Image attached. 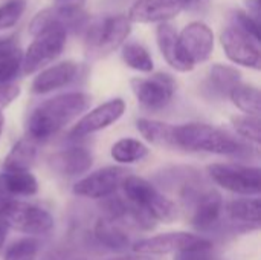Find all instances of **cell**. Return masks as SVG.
I'll return each instance as SVG.
<instances>
[{
    "instance_id": "1",
    "label": "cell",
    "mask_w": 261,
    "mask_h": 260,
    "mask_svg": "<svg viewBox=\"0 0 261 260\" xmlns=\"http://www.w3.org/2000/svg\"><path fill=\"white\" fill-rule=\"evenodd\" d=\"M92 104V97L83 92L61 93L40 103L29 115L26 130L32 141H44L67 127Z\"/></svg>"
},
{
    "instance_id": "2",
    "label": "cell",
    "mask_w": 261,
    "mask_h": 260,
    "mask_svg": "<svg viewBox=\"0 0 261 260\" xmlns=\"http://www.w3.org/2000/svg\"><path fill=\"white\" fill-rule=\"evenodd\" d=\"M176 147L190 152H206L214 155H240L246 146L228 132L205 124L188 123L176 126Z\"/></svg>"
},
{
    "instance_id": "3",
    "label": "cell",
    "mask_w": 261,
    "mask_h": 260,
    "mask_svg": "<svg viewBox=\"0 0 261 260\" xmlns=\"http://www.w3.org/2000/svg\"><path fill=\"white\" fill-rule=\"evenodd\" d=\"M124 198L154 222L171 224L179 216L177 205L164 196L151 182L144 178L128 175L121 185Z\"/></svg>"
},
{
    "instance_id": "4",
    "label": "cell",
    "mask_w": 261,
    "mask_h": 260,
    "mask_svg": "<svg viewBox=\"0 0 261 260\" xmlns=\"http://www.w3.org/2000/svg\"><path fill=\"white\" fill-rule=\"evenodd\" d=\"M66 38L67 29L60 21H52L43 31L35 34L21 60L23 74L29 75L38 72L58 58L66 46Z\"/></svg>"
},
{
    "instance_id": "5",
    "label": "cell",
    "mask_w": 261,
    "mask_h": 260,
    "mask_svg": "<svg viewBox=\"0 0 261 260\" xmlns=\"http://www.w3.org/2000/svg\"><path fill=\"white\" fill-rule=\"evenodd\" d=\"M0 222L6 228L31 236L47 234L54 228V218L41 207L9 198L0 213Z\"/></svg>"
},
{
    "instance_id": "6",
    "label": "cell",
    "mask_w": 261,
    "mask_h": 260,
    "mask_svg": "<svg viewBox=\"0 0 261 260\" xmlns=\"http://www.w3.org/2000/svg\"><path fill=\"white\" fill-rule=\"evenodd\" d=\"M182 202L190 211V224L199 231H210L220 224L223 215V199L211 188L202 190L197 187H185Z\"/></svg>"
},
{
    "instance_id": "7",
    "label": "cell",
    "mask_w": 261,
    "mask_h": 260,
    "mask_svg": "<svg viewBox=\"0 0 261 260\" xmlns=\"http://www.w3.org/2000/svg\"><path fill=\"white\" fill-rule=\"evenodd\" d=\"M130 31L132 21L125 15H110L87 29L86 49L93 57H104L122 46Z\"/></svg>"
},
{
    "instance_id": "8",
    "label": "cell",
    "mask_w": 261,
    "mask_h": 260,
    "mask_svg": "<svg viewBox=\"0 0 261 260\" xmlns=\"http://www.w3.org/2000/svg\"><path fill=\"white\" fill-rule=\"evenodd\" d=\"M211 179L222 188L242 195L258 196L261 192V170L258 167L240 164H211L208 166Z\"/></svg>"
},
{
    "instance_id": "9",
    "label": "cell",
    "mask_w": 261,
    "mask_h": 260,
    "mask_svg": "<svg viewBox=\"0 0 261 260\" xmlns=\"http://www.w3.org/2000/svg\"><path fill=\"white\" fill-rule=\"evenodd\" d=\"M208 247H213V242L205 239L203 236L184 233V231H174V233H165V234H158L153 238L142 239L133 245V251L136 254L161 256V254H170V253L177 254L182 251L208 248Z\"/></svg>"
},
{
    "instance_id": "10",
    "label": "cell",
    "mask_w": 261,
    "mask_h": 260,
    "mask_svg": "<svg viewBox=\"0 0 261 260\" xmlns=\"http://www.w3.org/2000/svg\"><path fill=\"white\" fill-rule=\"evenodd\" d=\"M136 100L150 110L167 107L174 95L176 81L168 74H154L150 78H133L130 81Z\"/></svg>"
},
{
    "instance_id": "11",
    "label": "cell",
    "mask_w": 261,
    "mask_h": 260,
    "mask_svg": "<svg viewBox=\"0 0 261 260\" xmlns=\"http://www.w3.org/2000/svg\"><path fill=\"white\" fill-rule=\"evenodd\" d=\"M128 173V170L116 166L99 169L80 179L73 185V193L81 198L106 199L109 196H113L121 188Z\"/></svg>"
},
{
    "instance_id": "12",
    "label": "cell",
    "mask_w": 261,
    "mask_h": 260,
    "mask_svg": "<svg viewBox=\"0 0 261 260\" xmlns=\"http://www.w3.org/2000/svg\"><path fill=\"white\" fill-rule=\"evenodd\" d=\"M220 43L226 57L245 67L258 70L261 66V54L258 41L245 34L232 23L226 26L220 34Z\"/></svg>"
},
{
    "instance_id": "13",
    "label": "cell",
    "mask_w": 261,
    "mask_h": 260,
    "mask_svg": "<svg viewBox=\"0 0 261 260\" xmlns=\"http://www.w3.org/2000/svg\"><path fill=\"white\" fill-rule=\"evenodd\" d=\"M179 43L193 66L205 63L214 51V34L202 21H193L179 34Z\"/></svg>"
},
{
    "instance_id": "14",
    "label": "cell",
    "mask_w": 261,
    "mask_h": 260,
    "mask_svg": "<svg viewBox=\"0 0 261 260\" xmlns=\"http://www.w3.org/2000/svg\"><path fill=\"white\" fill-rule=\"evenodd\" d=\"M124 110H125V103L121 98L110 100L92 109L81 120H78V123L70 130V136L83 138L95 132H99L102 129H107L124 115Z\"/></svg>"
},
{
    "instance_id": "15",
    "label": "cell",
    "mask_w": 261,
    "mask_h": 260,
    "mask_svg": "<svg viewBox=\"0 0 261 260\" xmlns=\"http://www.w3.org/2000/svg\"><path fill=\"white\" fill-rule=\"evenodd\" d=\"M185 5V0H136L127 18L138 23H167L174 18Z\"/></svg>"
},
{
    "instance_id": "16",
    "label": "cell",
    "mask_w": 261,
    "mask_h": 260,
    "mask_svg": "<svg viewBox=\"0 0 261 260\" xmlns=\"http://www.w3.org/2000/svg\"><path fill=\"white\" fill-rule=\"evenodd\" d=\"M156 41L159 46L161 54L164 55L165 61L179 72H190L194 69V66L190 63V60L185 57L180 43H179V34L176 28L170 23H159L156 29Z\"/></svg>"
},
{
    "instance_id": "17",
    "label": "cell",
    "mask_w": 261,
    "mask_h": 260,
    "mask_svg": "<svg viewBox=\"0 0 261 260\" xmlns=\"http://www.w3.org/2000/svg\"><path fill=\"white\" fill-rule=\"evenodd\" d=\"M261 204L258 198H243L231 201L223 207V213L237 231H254L260 228Z\"/></svg>"
},
{
    "instance_id": "18",
    "label": "cell",
    "mask_w": 261,
    "mask_h": 260,
    "mask_svg": "<svg viewBox=\"0 0 261 260\" xmlns=\"http://www.w3.org/2000/svg\"><path fill=\"white\" fill-rule=\"evenodd\" d=\"M78 74V66L73 61H61L44 70H40L31 84L32 93L41 95L67 86L75 80Z\"/></svg>"
},
{
    "instance_id": "19",
    "label": "cell",
    "mask_w": 261,
    "mask_h": 260,
    "mask_svg": "<svg viewBox=\"0 0 261 260\" xmlns=\"http://www.w3.org/2000/svg\"><path fill=\"white\" fill-rule=\"evenodd\" d=\"M54 170L64 176H78L92 166V153L84 147H69L55 153L50 159Z\"/></svg>"
},
{
    "instance_id": "20",
    "label": "cell",
    "mask_w": 261,
    "mask_h": 260,
    "mask_svg": "<svg viewBox=\"0 0 261 260\" xmlns=\"http://www.w3.org/2000/svg\"><path fill=\"white\" fill-rule=\"evenodd\" d=\"M38 192V182L31 172H3L0 173V193L9 198L34 196Z\"/></svg>"
},
{
    "instance_id": "21",
    "label": "cell",
    "mask_w": 261,
    "mask_h": 260,
    "mask_svg": "<svg viewBox=\"0 0 261 260\" xmlns=\"http://www.w3.org/2000/svg\"><path fill=\"white\" fill-rule=\"evenodd\" d=\"M136 127L139 133L151 144L159 147H170L176 149V126L148 120V118H139L136 121Z\"/></svg>"
},
{
    "instance_id": "22",
    "label": "cell",
    "mask_w": 261,
    "mask_h": 260,
    "mask_svg": "<svg viewBox=\"0 0 261 260\" xmlns=\"http://www.w3.org/2000/svg\"><path fill=\"white\" fill-rule=\"evenodd\" d=\"M37 156L35 141L31 138H23L14 144L11 152L3 161L5 172H29Z\"/></svg>"
},
{
    "instance_id": "23",
    "label": "cell",
    "mask_w": 261,
    "mask_h": 260,
    "mask_svg": "<svg viewBox=\"0 0 261 260\" xmlns=\"http://www.w3.org/2000/svg\"><path fill=\"white\" fill-rule=\"evenodd\" d=\"M208 83L216 93L222 97H229L231 90L242 83V74L231 66L214 64L210 70Z\"/></svg>"
},
{
    "instance_id": "24",
    "label": "cell",
    "mask_w": 261,
    "mask_h": 260,
    "mask_svg": "<svg viewBox=\"0 0 261 260\" xmlns=\"http://www.w3.org/2000/svg\"><path fill=\"white\" fill-rule=\"evenodd\" d=\"M95 238L96 241L107 247L109 250H125L130 245L128 236L121 230V227L116 225V222L110 219H99L98 224L95 225Z\"/></svg>"
},
{
    "instance_id": "25",
    "label": "cell",
    "mask_w": 261,
    "mask_h": 260,
    "mask_svg": "<svg viewBox=\"0 0 261 260\" xmlns=\"http://www.w3.org/2000/svg\"><path fill=\"white\" fill-rule=\"evenodd\" d=\"M112 158L119 164H133L142 161L148 155V147L135 138H122L112 146Z\"/></svg>"
},
{
    "instance_id": "26",
    "label": "cell",
    "mask_w": 261,
    "mask_h": 260,
    "mask_svg": "<svg viewBox=\"0 0 261 260\" xmlns=\"http://www.w3.org/2000/svg\"><path fill=\"white\" fill-rule=\"evenodd\" d=\"M231 101L234 106H237L242 112L251 116H260L261 110V97L258 87L240 83L236 86L229 93Z\"/></svg>"
},
{
    "instance_id": "27",
    "label": "cell",
    "mask_w": 261,
    "mask_h": 260,
    "mask_svg": "<svg viewBox=\"0 0 261 260\" xmlns=\"http://www.w3.org/2000/svg\"><path fill=\"white\" fill-rule=\"evenodd\" d=\"M84 5L86 0H54L50 9L57 21L67 29V26H75L84 20Z\"/></svg>"
},
{
    "instance_id": "28",
    "label": "cell",
    "mask_w": 261,
    "mask_h": 260,
    "mask_svg": "<svg viewBox=\"0 0 261 260\" xmlns=\"http://www.w3.org/2000/svg\"><path fill=\"white\" fill-rule=\"evenodd\" d=\"M121 57L128 67L139 72H151L154 67L150 52L136 41L124 43L121 48Z\"/></svg>"
},
{
    "instance_id": "29",
    "label": "cell",
    "mask_w": 261,
    "mask_h": 260,
    "mask_svg": "<svg viewBox=\"0 0 261 260\" xmlns=\"http://www.w3.org/2000/svg\"><path fill=\"white\" fill-rule=\"evenodd\" d=\"M232 127L239 135L249 139L251 143L260 144L261 143V127L260 116H251V115H239L231 118Z\"/></svg>"
},
{
    "instance_id": "30",
    "label": "cell",
    "mask_w": 261,
    "mask_h": 260,
    "mask_svg": "<svg viewBox=\"0 0 261 260\" xmlns=\"http://www.w3.org/2000/svg\"><path fill=\"white\" fill-rule=\"evenodd\" d=\"M21 60L23 54L18 48L0 57V84H6L17 77L18 70L21 69Z\"/></svg>"
},
{
    "instance_id": "31",
    "label": "cell",
    "mask_w": 261,
    "mask_h": 260,
    "mask_svg": "<svg viewBox=\"0 0 261 260\" xmlns=\"http://www.w3.org/2000/svg\"><path fill=\"white\" fill-rule=\"evenodd\" d=\"M38 244L34 239H20L14 242L5 254V260H35Z\"/></svg>"
},
{
    "instance_id": "32",
    "label": "cell",
    "mask_w": 261,
    "mask_h": 260,
    "mask_svg": "<svg viewBox=\"0 0 261 260\" xmlns=\"http://www.w3.org/2000/svg\"><path fill=\"white\" fill-rule=\"evenodd\" d=\"M24 8H26L24 0H9L8 3L2 5L0 6V31L9 29L14 25H17V21L24 12Z\"/></svg>"
},
{
    "instance_id": "33",
    "label": "cell",
    "mask_w": 261,
    "mask_h": 260,
    "mask_svg": "<svg viewBox=\"0 0 261 260\" xmlns=\"http://www.w3.org/2000/svg\"><path fill=\"white\" fill-rule=\"evenodd\" d=\"M232 25L237 26L245 34H248L249 37H252L255 41L260 43V26H258V21L255 18H252L246 11H242V9L236 11L234 12V18H232Z\"/></svg>"
},
{
    "instance_id": "34",
    "label": "cell",
    "mask_w": 261,
    "mask_h": 260,
    "mask_svg": "<svg viewBox=\"0 0 261 260\" xmlns=\"http://www.w3.org/2000/svg\"><path fill=\"white\" fill-rule=\"evenodd\" d=\"M52 21H57V18H55L52 9H43V11L37 12V14L32 17L31 23H29V34H32V35L38 34V32L43 31L46 26H49Z\"/></svg>"
},
{
    "instance_id": "35",
    "label": "cell",
    "mask_w": 261,
    "mask_h": 260,
    "mask_svg": "<svg viewBox=\"0 0 261 260\" xmlns=\"http://www.w3.org/2000/svg\"><path fill=\"white\" fill-rule=\"evenodd\" d=\"M20 95V87L12 83L0 84V113Z\"/></svg>"
},
{
    "instance_id": "36",
    "label": "cell",
    "mask_w": 261,
    "mask_h": 260,
    "mask_svg": "<svg viewBox=\"0 0 261 260\" xmlns=\"http://www.w3.org/2000/svg\"><path fill=\"white\" fill-rule=\"evenodd\" d=\"M213 247L208 248H197V250H188L177 253L174 260H213Z\"/></svg>"
},
{
    "instance_id": "37",
    "label": "cell",
    "mask_w": 261,
    "mask_h": 260,
    "mask_svg": "<svg viewBox=\"0 0 261 260\" xmlns=\"http://www.w3.org/2000/svg\"><path fill=\"white\" fill-rule=\"evenodd\" d=\"M15 38L14 37H5V38H0V57L11 52L12 49H15Z\"/></svg>"
},
{
    "instance_id": "38",
    "label": "cell",
    "mask_w": 261,
    "mask_h": 260,
    "mask_svg": "<svg viewBox=\"0 0 261 260\" xmlns=\"http://www.w3.org/2000/svg\"><path fill=\"white\" fill-rule=\"evenodd\" d=\"M246 5L249 9L248 14L258 21V18H260V0H246Z\"/></svg>"
},
{
    "instance_id": "39",
    "label": "cell",
    "mask_w": 261,
    "mask_h": 260,
    "mask_svg": "<svg viewBox=\"0 0 261 260\" xmlns=\"http://www.w3.org/2000/svg\"><path fill=\"white\" fill-rule=\"evenodd\" d=\"M107 260H153L151 256H145V254H130V256H118V257H112Z\"/></svg>"
},
{
    "instance_id": "40",
    "label": "cell",
    "mask_w": 261,
    "mask_h": 260,
    "mask_svg": "<svg viewBox=\"0 0 261 260\" xmlns=\"http://www.w3.org/2000/svg\"><path fill=\"white\" fill-rule=\"evenodd\" d=\"M5 239H6V227L0 222V250L5 244Z\"/></svg>"
},
{
    "instance_id": "41",
    "label": "cell",
    "mask_w": 261,
    "mask_h": 260,
    "mask_svg": "<svg viewBox=\"0 0 261 260\" xmlns=\"http://www.w3.org/2000/svg\"><path fill=\"white\" fill-rule=\"evenodd\" d=\"M8 199H9V196H5L3 193H0V213H2V210L5 207V204L8 202Z\"/></svg>"
},
{
    "instance_id": "42",
    "label": "cell",
    "mask_w": 261,
    "mask_h": 260,
    "mask_svg": "<svg viewBox=\"0 0 261 260\" xmlns=\"http://www.w3.org/2000/svg\"><path fill=\"white\" fill-rule=\"evenodd\" d=\"M3 123H5V120H3V115L0 113V135H2V130H3Z\"/></svg>"
},
{
    "instance_id": "43",
    "label": "cell",
    "mask_w": 261,
    "mask_h": 260,
    "mask_svg": "<svg viewBox=\"0 0 261 260\" xmlns=\"http://www.w3.org/2000/svg\"><path fill=\"white\" fill-rule=\"evenodd\" d=\"M185 2H187V3H188V2H193V0H185Z\"/></svg>"
},
{
    "instance_id": "44",
    "label": "cell",
    "mask_w": 261,
    "mask_h": 260,
    "mask_svg": "<svg viewBox=\"0 0 261 260\" xmlns=\"http://www.w3.org/2000/svg\"><path fill=\"white\" fill-rule=\"evenodd\" d=\"M185 3H187V2H185Z\"/></svg>"
}]
</instances>
